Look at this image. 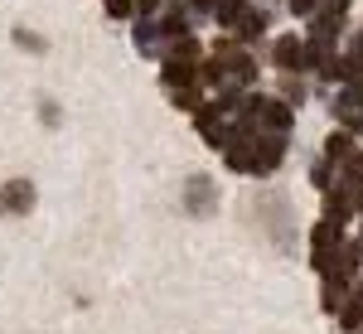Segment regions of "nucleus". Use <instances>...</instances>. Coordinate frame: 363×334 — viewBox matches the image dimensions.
I'll use <instances>...</instances> for the list:
<instances>
[{
    "instance_id": "nucleus-7",
    "label": "nucleus",
    "mask_w": 363,
    "mask_h": 334,
    "mask_svg": "<svg viewBox=\"0 0 363 334\" xmlns=\"http://www.w3.org/2000/svg\"><path fill=\"white\" fill-rule=\"evenodd\" d=\"M194 63H174V58H165V87L169 92H179V87H194Z\"/></svg>"
},
{
    "instance_id": "nucleus-18",
    "label": "nucleus",
    "mask_w": 363,
    "mask_h": 334,
    "mask_svg": "<svg viewBox=\"0 0 363 334\" xmlns=\"http://www.w3.org/2000/svg\"><path fill=\"white\" fill-rule=\"evenodd\" d=\"M301 97H306V87L296 83V78H286V102H301Z\"/></svg>"
},
{
    "instance_id": "nucleus-20",
    "label": "nucleus",
    "mask_w": 363,
    "mask_h": 334,
    "mask_svg": "<svg viewBox=\"0 0 363 334\" xmlns=\"http://www.w3.org/2000/svg\"><path fill=\"white\" fill-rule=\"evenodd\" d=\"M213 5H218V0H194V10H213Z\"/></svg>"
},
{
    "instance_id": "nucleus-13",
    "label": "nucleus",
    "mask_w": 363,
    "mask_h": 334,
    "mask_svg": "<svg viewBox=\"0 0 363 334\" xmlns=\"http://www.w3.org/2000/svg\"><path fill=\"white\" fill-rule=\"evenodd\" d=\"M242 10H247V0H218V5H213V20H218V25H233Z\"/></svg>"
},
{
    "instance_id": "nucleus-14",
    "label": "nucleus",
    "mask_w": 363,
    "mask_h": 334,
    "mask_svg": "<svg viewBox=\"0 0 363 334\" xmlns=\"http://www.w3.org/2000/svg\"><path fill=\"white\" fill-rule=\"evenodd\" d=\"M339 320H344V330H363V301H344Z\"/></svg>"
},
{
    "instance_id": "nucleus-1",
    "label": "nucleus",
    "mask_w": 363,
    "mask_h": 334,
    "mask_svg": "<svg viewBox=\"0 0 363 334\" xmlns=\"http://www.w3.org/2000/svg\"><path fill=\"white\" fill-rule=\"evenodd\" d=\"M310 257H315V272H335V257H339V223H320L315 228V243H310Z\"/></svg>"
},
{
    "instance_id": "nucleus-9",
    "label": "nucleus",
    "mask_w": 363,
    "mask_h": 334,
    "mask_svg": "<svg viewBox=\"0 0 363 334\" xmlns=\"http://www.w3.org/2000/svg\"><path fill=\"white\" fill-rule=\"evenodd\" d=\"M233 25H238V34H242V44H247V39H257V34H267V15L247 5V10H242V15H238Z\"/></svg>"
},
{
    "instance_id": "nucleus-4",
    "label": "nucleus",
    "mask_w": 363,
    "mask_h": 334,
    "mask_svg": "<svg viewBox=\"0 0 363 334\" xmlns=\"http://www.w3.org/2000/svg\"><path fill=\"white\" fill-rule=\"evenodd\" d=\"M223 107H199V136L208 145H228V121L218 116Z\"/></svg>"
},
{
    "instance_id": "nucleus-19",
    "label": "nucleus",
    "mask_w": 363,
    "mask_h": 334,
    "mask_svg": "<svg viewBox=\"0 0 363 334\" xmlns=\"http://www.w3.org/2000/svg\"><path fill=\"white\" fill-rule=\"evenodd\" d=\"M359 54H363V29L354 34V58H359Z\"/></svg>"
},
{
    "instance_id": "nucleus-16",
    "label": "nucleus",
    "mask_w": 363,
    "mask_h": 334,
    "mask_svg": "<svg viewBox=\"0 0 363 334\" xmlns=\"http://www.w3.org/2000/svg\"><path fill=\"white\" fill-rule=\"evenodd\" d=\"M160 10V0H131V15H140V20H150Z\"/></svg>"
},
{
    "instance_id": "nucleus-8",
    "label": "nucleus",
    "mask_w": 363,
    "mask_h": 334,
    "mask_svg": "<svg viewBox=\"0 0 363 334\" xmlns=\"http://www.w3.org/2000/svg\"><path fill=\"white\" fill-rule=\"evenodd\" d=\"M349 213H354V194L349 189H330L325 194V218L339 223V218H349Z\"/></svg>"
},
{
    "instance_id": "nucleus-21",
    "label": "nucleus",
    "mask_w": 363,
    "mask_h": 334,
    "mask_svg": "<svg viewBox=\"0 0 363 334\" xmlns=\"http://www.w3.org/2000/svg\"><path fill=\"white\" fill-rule=\"evenodd\" d=\"M359 83H363V54H359Z\"/></svg>"
},
{
    "instance_id": "nucleus-3",
    "label": "nucleus",
    "mask_w": 363,
    "mask_h": 334,
    "mask_svg": "<svg viewBox=\"0 0 363 334\" xmlns=\"http://www.w3.org/2000/svg\"><path fill=\"white\" fill-rule=\"evenodd\" d=\"M272 58H277V68H286V73H296V68H306V39H277V49H272Z\"/></svg>"
},
{
    "instance_id": "nucleus-11",
    "label": "nucleus",
    "mask_w": 363,
    "mask_h": 334,
    "mask_svg": "<svg viewBox=\"0 0 363 334\" xmlns=\"http://www.w3.org/2000/svg\"><path fill=\"white\" fill-rule=\"evenodd\" d=\"M160 39H165V34L150 25V20H140V25H136V49H140V54H160Z\"/></svg>"
},
{
    "instance_id": "nucleus-15",
    "label": "nucleus",
    "mask_w": 363,
    "mask_h": 334,
    "mask_svg": "<svg viewBox=\"0 0 363 334\" xmlns=\"http://www.w3.org/2000/svg\"><path fill=\"white\" fill-rule=\"evenodd\" d=\"M15 44H20V49H34V54H44V39L29 34V29H15Z\"/></svg>"
},
{
    "instance_id": "nucleus-10",
    "label": "nucleus",
    "mask_w": 363,
    "mask_h": 334,
    "mask_svg": "<svg viewBox=\"0 0 363 334\" xmlns=\"http://www.w3.org/2000/svg\"><path fill=\"white\" fill-rule=\"evenodd\" d=\"M325 155H330V165H344V160L354 155V140H349V131H335V136L325 140Z\"/></svg>"
},
{
    "instance_id": "nucleus-6",
    "label": "nucleus",
    "mask_w": 363,
    "mask_h": 334,
    "mask_svg": "<svg viewBox=\"0 0 363 334\" xmlns=\"http://www.w3.org/2000/svg\"><path fill=\"white\" fill-rule=\"evenodd\" d=\"M189 213H213V184L203 174L189 179Z\"/></svg>"
},
{
    "instance_id": "nucleus-2",
    "label": "nucleus",
    "mask_w": 363,
    "mask_h": 334,
    "mask_svg": "<svg viewBox=\"0 0 363 334\" xmlns=\"http://www.w3.org/2000/svg\"><path fill=\"white\" fill-rule=\"evenodd\" d=\"M34 208V184L29 179H10L0 189V213H29Z\"/></svg>"
},
{
    "instance_id": "nucleus-17",
    "label": "nucleus",
    "mask_w": 363,
    "mask_h": 334,
    "mask_svg": "<svg viewBox=\"0 0 363 334\" xmlns=\"http://www.w3.org/2000/svg\"><path fill=\"white\" fill-rule=\"evenodd\" d=\"M107 15H116V20H126V15H131V0H107Z\"/></svg>"
},
{
    "instance_id": "nucleus-22",
    "label": "nucleus",
    "mask_w": 363,
    "mask_h": 334,
    "mask_svg": "<svg viewBox=\"0 0 363 334\" xmlns=\"http://www.w3.org/2000/svg\"><path fill=\"white\" fill-rule=\"evenodd\" d=\"M354 334H363V330H354Z\"/></svg>"
},
{
    "instance_id": "nucleus-12",
    "label": "nucleus",
    "mask_w": 363,
    "mask_h": 334,
    "mask_svg": "<svg viewBox=\"0 0 363 334\" xmlns=\"http://www.w3.org/2000/svg\"><path fill=\"white\" fill-rule=\"evenodd\" d=\"M344 301H349V296H344V277H325V310L335 315Z\"/></svg>"
},
{
    "instance_id": "nucleus-5",
    "label": "nucleus",
    "mask_w": 363,
    "mask_h": 334,
    "mask_svg": "<svg viewBox=\"0 0 363 334\" xmlns=\"http://www.w3.org/2000/svg\"><path fill=\"white\" fill-rule=\"evenodd\" d=\"M335 116L344 121V126H349V131H363V102L354 97V87H349V92H344V97L335 102Z\"/></svg>"
}]
</instances>
